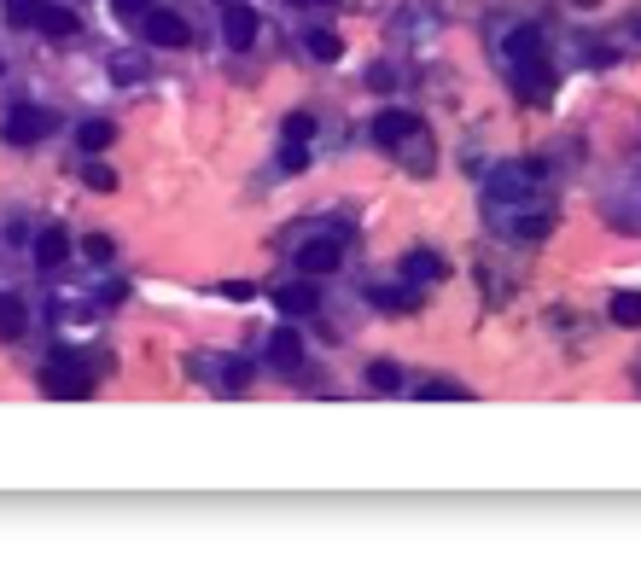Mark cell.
Segmentation results:
<instances>
[{"label": "cell", "instance_id": "1", "mask_svg": "<svg viewBox=\"0 0 641 571\" xmlns=\"http://www.w3.org/2000/svg\"><path fill=\"white\" fill-rule=\"evenodd\" d=\"M41 391H47V397H65V403H82V397H94V368H88L82 356H59V362L41 368Z\"/></svg>", "mask_w": 641, "mask_h": 571}, {"label": "cell", "instance_id": "2", "mask_svg": "<svg viewBox=\"0 0 641 571\" xmlns=\"http://www.w3.org/2000/svg\"><path fill=\"white\" fill-rule=\"evenodd\" d=\"M47 129H53V117L41 105H12L6 123H0V135L12 140V146H35V140H47Z\"/></svg>", "mask_w": 641, "mask_h": 571}, {"label": "cell", "instance_id": "3", "mask_svg": "<svg viewBox=\"0 0 641 571\" xmlns=\"http://www.w3.org/2000/svg\"><path fill=\"white\" fill-rule=\"evenodd\" d=\"M140 35H146L152 47H187V41H193L187 18H181V12H158V6L140 12Z\"/></svg>", "mask_w": 641, "mask_h": 571}, {"label": "cell", "instance_id": "4", "mask_svg": "<svg viewBox=\"0 0 641 571\" xmlns=\"http://www.w3.org/2000/svg\"><path fill=\"white\" fill-rule=\"evenodd\" d=\"M537 181H542V164H513V169H496V175H490V193H496V199H525Z\"/></svg>", "mask_w": 641, "mask_h": 571}, {"label": "cell", "instance_id": "5", "mask_svg": "<svg viewBox=\"0 0 641 571\" xmlns=\"http://www.w3.org/2000/svg\"><path fill=\"white\" fill-rule=\"evenodd\" d=\"M513 70H519V76H513V82H519V94H525L531 105H542L548 94H554V70L542 65V59H513Z\"/></svg>", "mask_w": 641, "mask_h": 571}, {"label": "cell", "instance_id": "6", "mask_svg": "<svg viewBox=\"0 0 641 571\" xmlns=\"http://www.w3.org/2000/svg\"><path fill=\"white\" fill-rule=\"evenodd\" d=\"M338 263H344L338 239H309L304 251H298V269H304V274H333Z\"/></svg>", "mask_w": 641, "mask_h": 571}, {"label": "cell", "instance_id": "7", "mask_svg": "<svg viewBox=\"0 0 641 571\" xmlns=\"http://www.w3.org/2000/svg\"><path fill=\"white\" fill-rule=\"evenodd\" d=\"M222 35H228V47H251V41H257V12L228 0V12H222Z\"/></svg>", "mask_w": 641, "mask_h": 571}, {"label": "cell", "instance_id": "8", "mask_svg": "<svg viewBox=\"0 0 641 571\" xmlns=\"http://www.w3.org/2000/svg\"><path fill=\"white\" fill-rule=\"evenodd\" d=\"M373 135L385 140V146H403V140L420 135V117H414V111H385V117L373 123Z\"/></svg>", "mask_w": 641, "mask_h": 571}, {"label": "cell", "instance_id": "9", "mask_svg": "<svg viewBox=\"0 0 641 571\" xmlns=\"http://www.w3.org/2000/svg\"><path fill=\"white\" fill-rule=\"evenodd\" d=\"M35 263H41V269L70 263V234H65V228H47V234L35 239Z\"/></svg>", "mask_w": 641, "mask_h": 571}, {"label": "cell", "instance_id": "10", "mask_svg": "<svg viewBox=\"0 0 641 571\" xmlns=\"http://www.w3.org/2000/svg\"><path fill=\"white\" fill-rule=\"evenodd\" d=\"M269 350H274V368H280V373H298V368H304V344H298V333H274Z\"/></svg>", "mask_w": 641, "mask_h": 571}, {"label": "cell", "instance_id": "11", "mask_svg": "<svg viewBox=\"0 0 641 571\" xmlns=\"http://www.w3.org/2000/svg\"><path fill=\"white\" fill-rule=\"evenodd\" d=\"M274 303H280L286 315H309L321 298H315V286H309V280H298V286H280V292H274Z\"/></svg>", "mask_w": 641, "mask_h": 571}, {"label": "cell", "instance_id": "12", "mask_svg": "<svg viewBox=\"0 0 641 571\" xmlns=\"http://www.w3.org/2000/svg\"><path fill=\"white\" fill-rule=\"evenodd\" d=\"M403 274H408V286H426V280H443V257H432V251H414L403 263Z\"/></svg>", "mask_w": 641, "mask_h": 571}, {"label": "cell", "instance_id": "13", "mask_svg": "<svg viewBox=\"0 0 641 571\" xmlns=\"http://www.w3.org/2000/svg\"><path fill=\"white\" fill-rule=\"evenodd\" d=\"M111 140H117V129H111V123H100V117H88V123L76 129V146H82V152H105Z\"/></svg>", "mask_w": 641, "mask_h": 571}, {"label": "cell", "instance_id": "14", "mask_svg": "<svg viewBox=\"0 0 641 571\" xmlns=\"http://www.w3.org/2000/svg\"><path fill=\"white\" fill-rule=\"evenodd\" d=\"M507 53H513V59H542V30H531V24L513 30L507 35Z\"/></svg>", "mask_w": 641, "mask_h": 571}, {"label": "cell", "instance_id": "15", "mask_svg": "<svg viewBox=\"0 0 641 571\" xmlns=\"http://www.w3.org/2000/svg\"><path fill=\"white\" fill-rule=\"evenodd\" d=\"M607 315L618 321V327H641V298L636 292H618V298L607 303Z\"/></svg>", "mask_w": 641, "mask_h": 571}, {"label": "cell", "instance_id": "16", "mask_svg": "<svg viewBox=\"0 0 641 571\" xmlns=\"http://www.w3.org/2000/svg\"><path fill=\"white\" fill-rule=\"evenodd\" d=\"M30 327V315H24V303L18 298H0V338H18Z\"/></svg>", "mask_w": 641, "mask_h": 571}, {"label": "cell", "instance_id": "17", "mask_svg": "<svg viewBox=\"0 0 641 571\" xmlns=\"http://www.w3.org/2000/svg\"><path fill=\"white\" fill-rule=\"evenodd\" d=\"M338 35L333 30H309V59H321V65H338Z\"/></svg>", "mask_w": 641, "mask_h": 571}, {"label": "cell", "instance_id": "18", "mask_svg": "<svg viewBox=\"0 0 641 571\" xmlns=\"http://www.w3.org/2000/svg\"><path fill=\"white\" fill-rule=\"evenodd\" d=\"M420 397H426V403H467V391H461L455 379H426Z\"/></svg>", "mask_w": 641, "mask_h": 571}, {"label": "cell", "instance_id": "19", "mask_svg": "<svg viewBox=\"0 0 641 571\" xmlns=\"http://www.w3.org/2000/svg\"><path fill=\"white\" fill-rule=\"evenodd\" d=\"M35 30H47V35H76V18H70V12H53V6H41Z\"/></svg>", "mask_w": 641, "mask_h": 571}, {"label": "cell", "instance_id": "20", "mask_svg": "<svg viewBox=\"0 0 641 571\" xmlns=\"http://www.w3.org/2000/svg\"><path fill=\"white\" fill-rule=\"evenodd\" d=\"M368 385H373V391H397V385H403V368H397V362H373Z\"/></svg>", "mask_w": 641, "mask_h": 571}, {"label": "cell", "instance_id": "21", "mask_svg": "<svg viewBox=\"0 0 641 571\" xmlns=\"http://www.w3.org/2000/svg\"><path fill=\"white\" fill-rule=\"evenodd\" d=\"M0 6H6V18H12V24H24V30L41 18V0H0Z\"/></svg>", "mask_w": 641, "mask_h": 571}, {"label": "cell", "instance_id": "22", "mask_svg": "<svg viewBox=\"0 0 641 571\" xmlns=\"http://www.w3.org/2000/svg\"><path fill=\"white\" fill-rule=\"evenodd\" d=\"M309 135H315V117H304V111H292V117H286V146H304Z\"/></svg>", "mask_w": 641, "mask_h": 571}, {"label": "cell", "instance_id": "23", "mask_svg": "<svg viewBox=\"0 0 641 571\" xmlns=\"http://www.w3.org/2000/svg\"><path fill=\"white\" fill-rule=\"evenodd\" d=\"M82 251H88L94 263H111V257H117V245H111L105 234H88V239H82Z\"/></svg>", "mask_w": 641, "mask_h": 571}, {"label": "cell", "instance_id": "24", "mask_svg": "<svg viewBox=\"0 0 641 571\" xmlns=\"http://www.w3.org/2000/svg\"><path fill=\"white\" fill-rule=\"evenodd\" d=\"M548 228H554L548 216H525V222H513V239H542Z\"/></svg>", "mask_w": 641, "mask_h": 571}, {"label": "cell", "instance_id": "25", "mask_svg": "<svg viewBox=\"0 0 641 571\" xmlns=\"http://www.w3.org/2000/svg\"><path fill=\"white\" fill-rule=\"evenodd\" d=\"M373 303H379V309H414V292H385V286H379Z\"/></svg>", "mask_w": 641, "mask_h": 571}, {"label": "cell", "instance_id": "26", "mask_svg": "<svg viewBox=\"0 0 641 571\" xmlns=\"http://www.w3.org/2000/svg\"><path fill=\"white\" fill-rule=\"evenodd\" d=\"M222 385H228V391H245V385H251V368H245V362H228V368H222Z\"/></svg>", "mask_w": 641, "mask_h": 571}, {"label": "cell", "instance_id": "27", "mask_svg": "<svg viewBox=\"0 0 641 571\" xmlns=\"http://www.w3.org/2000/svg\"><path fill=\"white\" fill-rule=\"evenodd\" d=\"M88 187H94V193H111V187H117V175H111L105 164H94V169H88Z\"/></svg>", "mask_w": 641, "mask_h": 571}, {"label": "cell", "instance_id": "28", "mask_svg": "<svg viewBox=\"0 0 641 571\" xmlns=\"http://www.w3.org/2000/svg\"><path fill=\"white\" fill-rule=\"evenodd\" d=\"M222 292H228V298H239V303H251V292H257V286H251V280H222Z\"/></svg>", "mask_w": 641, "mask_h": 571}, {"label": "cell", "instance_id": "29", "mask_svg": "<svg viewBox=\"0 0 641 571\" xmlns=\"http://www.w3.org/2000/svg\"><path fill=\"white\" fill-rule=\"evenodd\" d=\"M111 6H117V12H123V18H140V12H146V6H152V0H111Z\"/></svg>", "mask_w": 641, "mask_h": 571}, {"label": "cell", "instance_id": "30", "mask_svg": "<svg viewBox=\"0 0 641 571\" xmlns=\"http://www.w3.org/2000/svg\"><path fill=\"white\" fill-rule=\"evenodd\" d=\"M292 6H333V0H292Z\"/></svg>", "mask_w": 641, "mask_h": 571}, {"label": "cell", "instance_id": "31", "mask_svg": "<svg viewBox=\"0 0 641 571\" xmlns=\"http://www.w3.org/2000/svg\"><path fill=\"white\" fill-rule=\"evenodd\" d=\"M577 6H595V0H577Z\"/></svg>", "mask_w": 641, "mask_h": 571}, {"label": "cell", "instance_id": "32", "mask_svg": "<svg viewBox=\"0 0 641 571\" xmlns=\"http://www.w3.org/2000/svg\"><path fill=\"white\" fill-rule=\"evenodd\" d=\"M636 35H641V18H636Z\"/></svg>", "mask_w": 641, "mask_h": 571}, {"label": "cell", "instance_id": "33", "mask_svg": "<svg viewBox=\"0 0 641 571\" xmlns=\"http://www.w3.org/2000/svg\"><path fill=\"white\" fill-rule=\"evenodd\" d=\"M636 385H641V373H636Z\"/></svg>", "mask_w": 641, "mask_h": 571}]
</instances>
